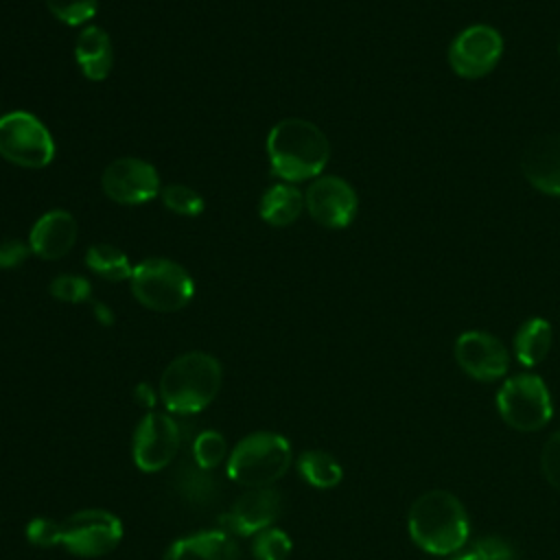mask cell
I'll return each mask as SVG.
<instances>
[{
  "label": "cell",
  "mask_w": 560,
  "mask_h": 560,
  "mask_svg": "<svg viewBox=\"0 0 560 560\" xmlns=\"http://www.w3.org/2000/svg\"><path fill=\"white\" fill-rule=\"evenodd\" d=\"M223 370L217 357L192 350L175 357L160 376L158 396L171 413L192 416L203 411L219 394Z\"/></svg>",
  "instance_id": "obj_2"
},
{
  "label": "cell",
  "mask_w": 560,
  "mask_h": 560,
  "mask_svg": "<svg viewBox=\"0 0 560 560\" xmlns=\"http://www.w3.org/2000/svg\"><path fill=\"white\" fill-rule=\"evenodd\" d=\"M79 225L68 210H50L42 214L28 234V247L44 260L63 258L77 243Z\"/></svg>",
  "instance_id": "obj_16"
},
{
  "label": "cell",
  "mask_w": 560,
  "mask_h": 560,
  "mask_svg": "<svg viewBox=\"0 0 560 560\" xmlns=\"http://www.w3.org/2000/svg\"><path fill=\"white\" fill-rule=\"evenodd\" d=\"M48 11L63 24L79 26L94 18L98 0H44Z\"/></svg>",
  "instance_id": "obj_27"
},
{
  "label": "cell",
  "mask_w": 560,
  "mask_h": 560,
  "mask_svg": "<svg viewBox=\"0 0 560 560\" xmlns=\"http://www.w3.org/2000/svg\"><path fill=\"white\" fill-rule=\"evenodd\" d=\"M298 470L302 475L304 481H308L313 488H335L341 477H343V470H341V464L326 451H304L298 459Z\"/></svg>",
  "instance_id": "obj_23"
},
{
  "label": "cell",
  "mask_w": 560,
  "mask_h": 560,
  "mask_svg": "<svg viewBox=\"0 0 560 560\" xmlns=\"http://www.w3.org/2000/svg\"><path fill=\"white\" fill-rule=\"evenodd\" d=\"M304 206L315 223L330 230H341L352 223L359 199L354 188L346 179L324 175L315 177L313 184L306 188Z\"/></svg>",
  "instance_id": "obj_12"
},
{
  "label": "cell",
  "mask_w": 560,
  "mask_h": 560,
  "mask_svg": "<svg viewBox=\"0 0 560 560\" xmlns=\"http://www.w3.org/2000/svg\"><path fill=\"white\" fill-rule=\"evenodd\" d=\"M540 468L545 479L560 490V431H556L540 451Z\"/></svg>",
  "instance_id": "obj_30"
},
{
  "label": "cell",
  "mask_w": 560,
  "mask_h": 560,
  "mask_svg": "<svg viewBox=\"0 0 560 560\" xmlns=\"http://www.w3.org/2000/svg\"><path fill=\"white\" fill-rule=\"evenodd\" d=\"M131 293L149 311L175 313L188 306L195 282L188 271L168 258H147L131 271Z\"/></svg>",
  "instance_id": "obj_5"
},
{
  "label": "cell",
  "mask_w": 560,
  "mask_h": 560,
  "mask_svg": "<svg viewBox=\"0 0 560 560\" xmlns=\"http://www.w3.org/2000/svg\"><path fill=\"white\" fill-rule=\"evenodd\" d=\"M31 247L18 238H4L0 243V267L11 269L18 267L20 262H24V258L28 256Z\"/></svg>",
  "instance_id": "obj_32"
},
{
  "label": "cell",
  "mask_w": 560,
  "mask_h": 560,
  "mask_svg": "<svg viewBox=\"0 0 560 560\" xmlns=\"http://www.w3.org/2000/svg\"><path fill=\"white\" fill-rule=\"evenodd\" d=\"M0 155L22 168H44L55 158V140L37 116L15 109L0 116Z\"/></svg>",
  "instance_id": "obj_6"
},
{
  "label": "cell",
  "mask_w": 560,
  "mask_h": 560,
  "mask_svg": "<svg viewBox=\"0 0 560 560\" xmlns=\"http://www.w3.org/2000/svg\"><path fill=\"white\" fill-rule=\"evenodd\" d=\"M304 210V195L289 182L269 186L260 197V219L269 225L284 228L291 225Z\"/></svg>",
  "instance_id": "obj_19"
},
{
  "label": "cell",
  "mask_w": 560,
  "mask_h": 560,
  "mask_svg": "<svg viewBox=\"0 0 560 560\" xmlns=\"http://www.w3.org/2000/svg\"><path fill=\"white\" fill-rule=\"evenodd\" d=\"M503 55V37L490 24H472L448 46V66L462 79L486 77Z\"/></svg>",
  "instance_id": "obj_10"
},
{
  "label": "cell",
  "mask_w": 560,
  "mask_h": 560,
  "mask_svg": "<svg viewBox=\"0 0 560 560\" xmlns=\"http://www.w3.org/2000/svg\"><path fill=\"white\" fill-rule=\"evenodd\" d=\"M521 171L540 192L560 197V133H540L527 142Z\"/></svg>",
  "instance_id": "obj_15"
},
{
  "label": "cell",
  "mask_w": 560,
  "mask_h": 560,
  "mask_svg": "<svg viewBox=\"0 0 560 560\" xmlns=\"http://www.w3.org/2000/svg\"><path fill=\"white\" fill-rule=\"evenodd\" d=\"M85 265L90 271H94L96 276L109 280V282H120V280H129L133 267L129 265V258L122 249H118L116 245L109 243H96L88 249L85 254Z\"/></svg>",
  "instance_id": "obj_22"
},
{
  "label": "cell",
  "mask_w": 560,
  "mask_h": 560,
  "mask_svg": "<svg viewBox=\"0 0 560 560\" xmlns=\"http://www.w3.org/2000/svg\"><path fill=\"white\" fill-rule=\"evenodd\" d=\"M411 540L433 553L451 556L459 551L470 534L468 514L462 501L446 490H429L420 494L409 510Z\"/></svg>",
  "instance_id": "obj_3"
},
{
  "label": "cell",
  "mask_w": 560,
  "mask_h": 560,
  "mask_svg": "<svg viewBox=\"0 0 560 560\" xmlns=\"http://www.w3.org/2000/svg\"><path fill=\"white\" fill-rule=\"evenodd\" d=\"M252 551L258 560H287L291 553V538L278 527H267L256 534Z\"/></svg>",
  "instance_id": "obj_26"
},
{
  "label": "cell",
  "mask_w": 560,
  "mask_h": 560,
  "mask_svg": "<svg viewBox=\"0 0 560 560\" xmlns=\"http://www.w3.org/2000/svg\"><path fill=\"white\" fill-rule=\"evenodd\" d=\"M48 291H50L52 298H57L61 302L79 304V302H85L90 298V282L85 278H81V276L63 273V276L52 278Z\"/></svg>",
  "instance_id": "obj_29"
},
{
  "label": "cell",
  "mask_w": 560,
  "mask_h": 560,
  "mask_svg": "<svg viewBox=\"0 0 560 560\" xmlns=\"http://www.w3.org/2000/svg\"><path fill=\"white\" fill-rule=\"evenodd\" d=\"M101 186L112 201L122 206H140L162 192L155 166L140 158H118L109 162L101 175Z\"/></svg>",
  "instance_id": "obj_11"
},
{
  "label": "cell",
  "mask_w": 560,
  "mask_h": 560,
  "mask_svg": "<svg viewBox=\"0 0 560 560\" xmlns=\"http://www.w3.org/2000/svg\"><path fill=\"white\" fill-rule=\"evenodd\" d=\"M551 339H553L551 324L542 317H532L523 322V326L514 337V354L527 368L538 365L547 357L551 348Z\"/></svg>",
  "instance_id": "obj_21"
},
{
  "label": "cell",
  "mask_w": 560,
  "mask_h": 560,
  "mask_svg": "<svg viewBox=\"0 0 560 560\" xmlns=\"http://www.w3.org/2000/svg\"><path fill=\"white\" fill-rule=\"evenodd\" d=\"M182 446L179 422L162 411H149L133 431L131 455L142 472L166 468Z\"/></svg>",
  "instance_id": "obj_9"
},
{
  "label": "cell",
  "mask_w": 560,
  "mask_h": 560,
  "mask_svg": "<svg viewBox=\"0 0 560 560\" xmlns=\"http://www.w3.org/2000/svg\"><path fill=\"white\" fill-rule=\"evenodd\" d=\"M136 396H138V400H140L142 405H149V407H151V405H153V400H155L153 392H151V389H149L144 383H140V385H138V389H136Z\"/></svg>",
  "instance_id": "obj_33"
},
{
  "label": "cell",
  "mask_w": 560,
  "mask_h": 560,
  "mask_svg": "<svg viewBox=\"0 0 560 560\" xmlns=\"http://www.w3.org/2000/svg\"><path fill=\"white\" fill-rule=\"evenodd\" d=\"M26 538L35 547H57L59 545V521L52 518H33L26 525Z\"/></svg>",
  "instance_id": "obj_31"
},
{
  "label": "cell",
  "mask_w": 560,
  "mask_h": 560,
  "mask_svg": "<svg viewBox=\"0 0 560 560\" xmlns=\"http://www.w3.org/2000/svg\"><path fill=\"white\" fill-rule=\"evenodd\" d=\"M94 313H96V317H98L103 324H109V322H112V315H109V311H107L103 304H96Z\"/></svg>",
  "instance_id": "obj_34"
},
{
  "label": "cell",
  "mask_w": 560,
  "mask_h": 560,
  "mask_svg": "<svg viewBox=\"0 0 560 560\" xmlns=\"http://www.w3.org/2000/svg\"><path fill=\"white\" fill-rule=\"evenodd\" d=\"M455 361L475 381H497L508 372V350L490 332L466 330L455 341Z\"/></svg>",
  "instance_id": "obj_14"
},
{
  "label": "cell",
  "mask_w": 560,
  "mask_h": 560,
  "mask_svg": "<svg viewBox=\"0 0 560 560\" xmlns=\"http://www.w3.org/2000/svg\"><path fill=\"white\" fill-rule=\"evenodd\" d=\"M122 540V523L103 508H85L59 521V545L79 558H101Z\"/></svg>",
  "instance_id": "obj_7"
},
{
  "label": "cell",
  "mask_w": 560,
  "mask_h": 560,
  "mask_svg": "<svg viewBox=\"0 0 560 560\" xmlns=\"http://www.w3.org/2000/svg\"><path fill=\"white\" fill-rule=\"evenodd\" d=\"M267 158L282 182L315 179L330 158L326 133L304 118H284L267 136Z\"/></svg>",
  "instance_id": "obj_1"
},
{
  "label": "cell",
  "mask_w": 560,
  "mask_h": 560,
  "mask_svg": "<svg viewBox=\"0 0 560 560\" xmlns=\"http://www.w3.org/2000/svg\"><path fill=\"white\" fill-rule=\"evenodd\" d=\"M228 455V444L219 431H201L192 442V459L206 470H214Z\"/></svg>",
  "instance_id": "obj_24"
},
{
  "label": "cell",
  "mask_w": 560,
  "mask_h": 560,
  "mask_svg": "<svg viewBox=\"0 0 560 560\" xmlns=\"http://www.w3.org/2000/svg\"><path fill=\"white\" fill-rule=\"evenodd\" d=\"M162 560H238V547L228 532L208 529L175 540Z\"/></svg>",
  "instance_id": "obj_17"
},
{
  "label": "cell",
  "mask_w": 560,
  "mask_h": 560,
  "mask_svg": "<svg viewBox=\"0 0 560 560\" xmlns=\"http://www.w3.org/2000/svg\"><path fill=\"white\" fill-rule=\"evenodd\" d=\"M74 59L90 81H103L114 66L109 35L101 26H85L74 42Z\"/></svg>",
  "instance_id": "obj_18"
},
{
  "label": "cell",
  "mask_w": 560,
  "mask_h": 560,
  "mask_svg": "<svg viewBox=\"0 0 560 560\" xmlns=\"http://www.w3.org/2000/svg\"><path fill=\"white\" fill-rule=\"evenodd\" d=\"M280 512L282 497L273 486L249 488L221 516L223 532L236 536H254L267 527H273Z\"/></svg>",
  "instance_id": "obj_13"
},
{
  "label": "cell",
  "mask_w": 560,
  "mask_h": 560,
  "mask_svg": "<svg viewBox=\"0 0 560 560\" xmlns=\"http://www.w3.org/2000/svg\"><path fill=\"white\" fill-rule=\"evenodd\" d=\"M291 466V444L276 431H256L228 455V475L245 488L273 486Z\"/></svg>",
  "instance_id": "obj_4"
},
{
  "label": "cell",
  "mask_w": 560,
  "mask_h": 560,
  "mask_svg": "<svg viewBox=\"0 0 560 560\" xmlns=\"http://www.w3.org/2000/svg\"><path fill=\"white\" fill-rule=\"evenodd\" d=\"M177 494L197 508H208L219 497V483L212 470L201 468L195 459H186L175 470Z\"/></svg>",
  "instance_id": "obj_20"
},
{
  "label": "cell",
  "mask_w": 560,
  "mask_h": 560,
  "mask_svg": "<svg viewBox=\"0 0 560 560\" xmlns=\"http://www.w3.org/2000/svg\"><path fill=\"white\" fill-rule=\"evenodd\" d=\"M501 418L516 431H538L551 418V396L545 381L536 374H516L508 378L499 394Z\"/></svg>",
  "instance_id": "obj_8"
},
{
  "label": "cell",
  "mask_w": 560,
  "mask_h": 560,
  "mask_svg": "<svg viewBox=\"0 0 560 560\" xmlns=\"http://www.w3.org/2000/svg\"><path fill=\"white\" fill-rule=\"evenodd\" d=\"M451 560H514V549L505 538L486 536L475 540V545Z\"/></svg>",
  "instance_id": "obj_28"
},
{
  "label": "cell",
  "mask_w": 560,
  "mask_h": 560,
  "mask_svg": "<svg viewBox=\"0 0 560 560\" xmlns=\"http://www.w3.org/2000/svg\"><path fill=\"white\" fill-rule=\"evenodd\" d=\"M162 203L182 217H197L203 210V197L184 184H168L166 188H162L160 192Z\"/></svg>",
  "instance_id": "obj_25"
}]
</instances>
